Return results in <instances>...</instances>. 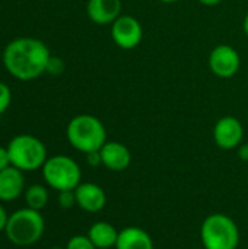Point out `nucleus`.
Segmentation results:
<instances>
[{
	"label": "nucleus",
	"instance_id": "nucleus-28",
	"mask_svg": "<svg viewBox=\"0 0 248 249\" xmlns=\"http://www.w3.org/2000/svg\"><path fill=\"white\" fill-rule=\"evenodd\" d=\"M51 249H63V248H58V247H56V248H51Z\"/></svg>",
	"mask_w": 248,
	"mask_h": 249
},
{
	"label": "nucleus",
	"instance_id": "nucleus-2",
	"mask_svg": "<svg viewBox=\"0 0 248 249\" xmlns=\"http://www.w3.org/2000/svg\"><path fill=\"white\" fill-rule=\"evenodd\" d=\"M66 137L73 149L86 155L89 152L101 150L107 143V130L98 117L79 114L69 121Z\"/></svg>",
	"mask_w": 248,
	"mask_h": 249
},
{
	"label": "nucleus",
	"instance_id": "nucleus-20",
	"mask_svg": "<svg viewBox=\"0 0 248 249\" xmlns=\"http://www.w3.org/2000/svg\"><path fill=\"white\" fill-rule=\"evenodd\" d=\"M64 70V63L60 57H50L48 60V64H47V70L45 73H50V74H60L63 73Z\"/></svg>",
	"mask_w": 248,
	"mask_h": 249
},
{
	"label": "nucleus",
	"instance_id": "nucleus-24",
	"mask_svg": "<svg viewBox=\"0 0 248 249\" xmlns=\"http://www.w3.org/2000/svg\"><path fill=\"white\" fill-rule=\"evenodd\" d=\"M237 149H238V158L243 162H248V144H240Z\"/></svg>",
	"mask_w": 248,
	"mask_h": 249
},
{
	"label": "nucleus",
	"instance_id": "nucleus-9",
	"mask_svg": "<svg viewBox=\"0 0 248 249\" xmlns=\"http://www.w3.org/2000/svg\"><path fill=\"white\" fill-rule=\"evenodd\" d=\"M244 139V127L241 121L232 115H227L218 120L213 127V140L218 147L224 150L237 149Z\"/></svg>",
	"mask_w": 248,
	"mask_h": 249
},
{
	"label": "nucleus",
	"instance_id": "nucleus-21",
	"mask_svg": "<svg viewBox=\"0 0 248 249\" xmlns=\"http://www.w3.org/2000/svg\"><path fill=\"white\" fill-rule=\"evenodd\" d=\"M86 162H88V165H89V166H92V168L102 165L101 152H99V150H95V152H89V153H86Z\"/></svg>",
	"mask_w": 248,
	"mask_h": 249
},
{
	"label": "nucleus",
	"instance_id": "nucleus-22",
	"mask_svg": "<svg viewBox=\"0 0 248 249\" xmlns=\"http://www.w3.org/2000/svg\"><path fill=\"white\" fill-rule=\"evenodd\" d=\"M7 166H10V159H9L7 147L0 146V171L6 169Z\"/></svg>",
	"mask_w": 248,
	"mask_h": 249
},
{
	"label": "nucleus",
	"instance_id": "nucleus-11",
	"mask_svg": "<svg viewBox=\"0 0 248 249\" xmlns=\"http://www.w3.org/2000/svg\"><path fill=\"white\" fill-rule=\"evenodd\" d=\"M101 159L102 166H105L111 172H123L132 163L130 149L118 142H108L101 147Z\"/></svg>",
	"mask_w": 248,
	"mask_h": 249
},
{
	"label": "nucleus",
	"instance_id": "nucleus-3",
	"mask_svg": "<svg viewBox=\"0 0 248 249\" xmlns=\"http://www.w3.org/2000/svg\"><path fill=\"white\" fill-rule=\"evenodd\" d=\"M45 231L44 217L38 210L29 207L19 209L9 214L4 233L16 247H29L37 244Z\"/></svg>",
	"mask_w": 248,
	"mask_h": 249
},
{
	"label": "nucleus",
	"instance_id": "nucleus-7",
	"mask_svg": "<svg viewBox=\"0 0 248 249\" xmlns=\"http://www.w3.org/2000/svg\"><path fill=\"white\" fill-rule=\"evenodd\" d=\"M111 38L121 50H133L143 39L142 23L130 15H121L111 23Z\"/></svg>",
	"mask_w": 248,
	"mask_h": 249
},
{
	"label": "nucleus",
	"instance_id": "nucleus-26",
	"mask_svg": "<svg viewBox=\"0 0 248 249\" xmlns=\"http://www.w3.org/2000/svg\"><path fill=\"white\" fill-rule=\"evenodd\" d=\"M243 29H244V34L248 36V13L244 18V22H243Z\"/></svg>",
	"mask_w": 248,
	"mask_h": 249
},
{
	"label": "nucleus",
	"instance_id": "nucleus-25",
	"mask_svg": "<svg viewBox=\"0 0 248 249\" xmlns=\"http://www.w3.org/2000/svg\"><path fill=\"white\" fill-rule=\"evenodd\" d=\"M197 1L205 6H216V4L222 3V0H197Z\"/></svg>",
	"mask_w": 248,
	"mask_h": 249
},
{
	"label": "nucleus",
	"instance_id": "nucleus-15",
	"mask_svg": "<svg viewBox=\"0 0 248 249\" xmlns=\"http://www.w3.org/2000/svg\"><path fill=\"white\" fill-rule=\"evenodd\" d=\"M118 232L120 231H117L115 226H113L108 222H95L89 228L88 236L96 249H110L115 248Z\"/></svg>",
	"mask_w": 248,
	"mask_h": 249
},
{
	"label": "nucleus",
	"instance_id": "nucleus-17",
	"mask_svg": "<svg viewBox=\"0 0 248 249\" xmlns=\"http://www.w3.org/2000/svg\"><path fill=\"white\" fill-rule=\"evenodd\" d=\"M64 249H96V247L92 244L88 235H75L67 241Z\"/></svg>",
	"mask_w": 248,
	"mask_h": 249
},
{
	"label": "nucleus",
	"instance_id": "nucleus-18",
	"mask_svg": "<svg viewBox=\"0 0 248 249\" xmlns=\"http://www.w3.org/2000/svg\"><path fill=\"white\" fill-rule=\"evenodd\" d=\"M57 201L60 204L61 209H72L76 206V194L75 190H69V191H60Z\"/></svg>",
	"mask_w": 248,
	"mask_h": 249
},
{
	"label": "nucleus",
	"instance_id": "nucleus-19",
	"mask_svg": "<svg viewBox=\"0 0 248 249\" xmlns=\"http://www.w3.org/2000/svg\"><path fill=\"white\" fill-rule=\"evenodd\" d=\"M10 102H12V90L4 82H0V115L9 108Z\"/></svg>",
	"mask_w": 248,
	"mask_h": 249
},
{
	"label": "nucleus",
	"instance_id": "nucleus-10",
	"mask_svg": "<svg viewBox=\"0 0 248 249\" xmlns=\"http://www.w3.org/2000/svg\"><path fill=\"white\" fill-rule=\"evenodd\" d=\"M76 206L88 213H98L107 206L105 191L94 182H80L76 190Z\"/></svg>",
	"mask_w": 248,
	"mask_h": 249
},
{
	"label": "nucleus",
	"instance_id": "nucleus-13",
	"mask_svg": "<svg viewBox=\"0 0 248 249\" xmlns=\"http://www.w3.org/2000/svg\"><path fill=\"white\" fill-rule=\"evenodd\" d=\"M121 0H88L86 13L96 25H111L121 16Z\"/></svg>",
	"mask_w": 248,
	"mask_h": 249
},
{
	"label": "nucleus",
	"instance_id": "nucleus-4",
	"mask_svg": "<svg viewBox=\"0 0 248 249\" xmlns=\"http://www.w3.org/2000/svg\"><path fill=\"white\" fill-rule=\"evenodd\" d=\"M200 239L205 249H237L240 245V229L228 214L213 213L203 220Z\"/></svg>",
	"mask_w": 248,
	"mask_h": 249
},
{
	"label": "nucleus",
	"instance_id": "nucleus-23",
	"mask_svg": "<svg viewBox=\"0 0 248 249\" xmlns=\"http://www.w3.org/2000/svg\"><path fill=\"white\" fill-rule=\"evenodd\" d=\"M7 213L0 201V232H4V228H6V223H7Z\"/></svg>",
	"mask_w": 248,
	"mask_h": 249
},
{
	"label": "nucleus",
	"instance_id": "nucleus-1",
	"mask_svg": "<svg viewBox=\"0 0 248 249\" xmlns=\"http://www.w3.org/2000/svg\"><path fill=\"white\" fill-rule=\"evenodd\" d=\"M51 53L45 42L37 38L20 36L10 41L3 50V66L19 80H32L47 70Z\"/></svg>",
	"mask_w": 248,
	"mask_h": 249
},
{
	"label": "nucleus",
	"instance_id": "nucleus-8",
	"mask_svg": "<svg viewBox=\"0 0 248 249\" xmlns=\"http://www.w3.org/2000/svg\"><path fill=\"white\" fill-rule=\"evenodd\" d=\"M240 66L241 57L238 51L228 44L216 45L209 54V69L221 79H229L235 76L240 70Z\"/></svg>",
	"mask_w": 248,
	"mask_h": 249
},
{
	"label": "nucleus",
	"instance_id": "nucleus-14",
	"mask_svg": "<svg viewBox=\"0 0 248 249\" xmlns=\"http://www.w3.org/2000/svg\"><path fill=\"white\" fill-rule=\"evenodd\" d=\"M115 249H155L152 236L137 226H127L118 232Z\"/></svg>",
	"mask_w": 248,
	"mask_h": 249
},
{
	"label": "nucleus",
	"instance_id": "nucleus-27",
	"mask_svg": "<svg viewBox=\"0 0 248 249\" xmlns=\"http://www.w3.org/2000/svg\"><path fill=\"white\" fill-rule=\"evenodd\" d=\"M159 1H162V3H168V4H171V3H177V1H181V0H159Z\"/></svg>",
	"mask_w": 248,
	"mask_h": 249
},
{
	"label": "nucleus",
	"instance_id": "nucleus-5",
	"mask_svg": "<svg viewBox=\"0 0 248 249\" xmlns=\"http://www.w3.org/2000/svg\"><path fill=\"white\" fill-rule=\"evenodd\" d=\"M10 165L22 172L41 169L48 159L44 143L32 134H18L7 144Z\"/></svg>",
	"mask_w": 248,
	"mask_h": 249
},
{
	"label": "nucleus",
	"instance_id": "nucleus-12",
	"mask_svg": "<svg viewBox=\"0 0 248 249\" xmlns=\"http://www.w3.org/2000/svg\"><path fill=\"white\" fill-rule=\"evenodd\" d=\"M25 193L23 172L15 166H7L0 171V201H15Z\"/></svg>",
	"mask_w": 248,
	"mask_h": 249
},
{
	"label": "nucleus",
	"instance_id": "nucleus-16",
	"mask_svg": "<svg viewBox=\"0 0 248 249\" xmlns=\"http://www.w3.org/2000/svg\"><path fill=\"white\" fill-rule=\"evenodd\" d=\"M26 207L32 210H42L48 203V190L41 184H34L28 187L23 193Z\"/></svg>",
	"mask_w": 248,
	"mask_h": 249
},
{
	"label": "nucleus",
	"instance_id": "nucleus-6",
	"mask_svg": "<svg viewBox=\"0 0 248 249\" xmlns=\"http://www.w3.org/2000/svg\"><path fill=\"white\" fill-rule=\"evenodd\" d=\"M41 171L45 184L58 193L76 190V187L82 182V169L79 163L66 155L48 158Z\"/></svg>",
	"mask_w": 248,
	"mask_h": 249
}]
</instances>
